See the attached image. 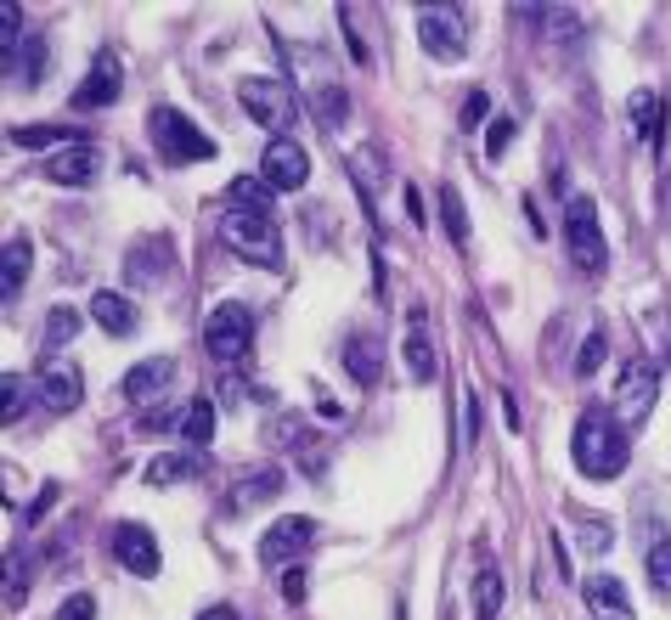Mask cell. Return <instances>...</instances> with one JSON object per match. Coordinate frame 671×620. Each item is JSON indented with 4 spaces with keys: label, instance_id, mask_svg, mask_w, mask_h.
Here are the masks:
<instances>
[{
    "label": "cell",
    "instance_id": "6da1fadb",
    "mask_svg": "<svg viewBox=\"0 0 671 620\" xmlns=\"http://www.w3.org/2000/svg\"><path fill=\"white\" fill-rule=\"evenodd\" d=\"M570 457L587 480H615V474L627 468L632 446H627V435H620V423L609 412H582L575 417V435H570Z\"/></svg>",
    "mask_w": 671,
    "mask_h": 620
},
{
    "label": "cell",
    "instance_id": "7a4b0ae2",
    "mask_svg": "<svg viewBox=\"0 0 671 620\" xmlns=\"http://www.w3.org/2000/svg\"><path fill=\"white\" fill-rule=\"evenodd\" d=\"M237 102H243V113L255 124H266L271 135H288V124L300 119V102H294V90H288V79H271V74L237 79Z\"/></svg>",
    "mask_w": 671,
    "mask_h": 620
},
{
    "label": "cell",
    "instance_id": "3957f363",
    "mask_svg": "<svg viewBox=\"0 0 671 620\" xmlns=\"http://www.w3.org/2000/svg\"><path fill=\"white\" fill-rule=\"evenodd\" d=\"M220 237H226V243L243 254V260H255L260 271H282V231H277L271 215L231 209V215L220 220Z\"/></svg>",
    "mask_w": 671,
    "mask_h": 620
},
{
    "label": "cell",
    "instance_id": "277c9868",
    "mask_svg": "<svg viewBox=\"0 0 671 620\" xmlns=\"http://www.w3.org/2000/svg\"><path fill=\"white\" fill-rule=\"evenodd\" d=\"M148 135H153V148L164 164H192V159H215V141L192 124L186 113L175 108H153L148 113Z\"/></svg>",
    "mask_w": 671,
    "mask_h": 620
},
{
    "label": "cell",
    "instance_id": "5b68a950",
    "mask_svg": "<svg viewBox=\"0 0 671 620\" xmlns=\"http://www.w3.org/2000/svg\"><path fill=\"white\" fill-rule=\"evenodd\" d=\"M249 345H255V311H249L243 300L215 305L209 322H204V350H209L215 361H243Z\"/></svg>",
    "mask_w": 671,
    "mask_h": 620
},
{
    "label": "cell",
    "instance_id": "8992f818",
    "mask_svg": "<svg viewBox=\"0 0 671 620\" xmlns=\"http://www.w3.org/2000/svg\"><path fill=\"white\" fill-rule=\"evenodd\" d=\"M564 249H570V260L582 265V271H604L609 249H604L598 204L593 198H570V209H564Z\"/></svg>",
    "mask_w": 671,
    "mask_h": 620
},
{
    "label": "cell",
    "instance_id": "52a82bcc",
    "mask_svg": "<svg viewBox=\"0 0 671 620\" xmlns=\"http://www.w3.org/2000/svg\"><path fill=\"white\" fill-rule=\"evenodd\" d=\"M660 401V367L649 356H632L620 367V384H615V417L620 423H643Z\"/></svg>",
    "mask_w": 671,
    "mask_h": 620
},
{
    "label": "cell",
    "instance_id": "ba28073f",
    "mask_svg": "<svg viewBox=\"0 0 671 620\" xmlns=\"http://www.w3.org/2000/svg\"><path fill=\"white\" fill-rule=\"evenodd\" d=\"M418 45L435 63H457L468 52V29H463V12L452 7H423L418 12Z\"/></svg>",
    "mask_w": 671,
    "mask_h": 620
},
{
    "label": "cell",
    "instance_id": "9c48e42d",
    "mask_svg": "<svg viewBox=\"0 0 671 620\" xmlns=\"http://www.w3.org/2000/svg\"><path fill=\"white\" fill-rule=\"evenodd\" d=\"M305 547H316V519H305V513H282L271 531L260 536V564L282 569V564H294Z\"/></svg>",
    "mask_w": 671,
    "mask_h": 620
},
{
    "label": "cell",
    "instance_id": "30bf717a",
    "mask_svg": "<svg viewBox=\"0 0 671 620\" xmlns=\"http://www.w3.org/2000/svg\"><path fill=\"white\" fill-rule=\"evenodd\" d=\"M260 170H266V181L277 186V193H300V186L311 181V159H305V148L294 135H271Z\"/></svg>",
    "mask_w": 671,
    "mask_h": 620
},
{
    "label": "cell",
    "instance_id": "8fae6325",
    "mask_svg": "<svg viewBox=\"0 0 671 620\" xmlns=\"http://www.w3.org/2000/svg\"><path fill=\"white\" fill-rule=\"evenodd\" d=\"M34 395H40V406H45V412L68 417V412L79 406V395H85V384H79V367L52 356V361H45V367L34 372Z\"/></svg>",
    "mask_w": 671,
    "mask_h": 620
},
{
    "label": "cell",
    "instance_id": "7c38bea8",
    "mask_svg": "<svg viewBox=\"0 0 671 620\" xmlns=\"http://www.w3.org/2000/svg\"><path fill=\"white\" fill-rule=\"evenodd\" d=\"M119 90H125L119 57H113V52H96V57H90V74H85V85L74 90V113H90V108H113V102H119Z\"/></svg>",
    "mask_w": 671,
    "mask_h": 620
},
{
    "label": "cell",
    "instance_id": "4fadbf2b",
    "mask_svg": "<svg viewBox=\"0 0 671 620\" xmlns=\"http://www.w3.org/2000/svg\"><path fill=\"white\" fill-rule=\"evenodd\" d=\"M113 558L130 569V576H159V542H153V531H141V524H119L113 531Z\"/></svg>",
    "mask_w": 671,
    "mask_h": 620
},
{
    "label": "cell",
    "instance_id": "5bb4252c",
    "mask_svg": "<svg viewBox=\"0 0 671 620\" xmlns=\"http://www.w3.org/2000/svg\"><path fill=\"white\" fill-rule=\"evenodd\" d=\"M582 598H587L593 620H632V598H627V587H620L615 576H587Z\"/></svg>",
    "mask_w": 671,
    "mask_h": 620
},
{
    "label": "cell",
    "instance_id": "9a60e30c",
    "mask_svg": "<svg viewBox=\"0 0 671 620\" xmlns=\"http://www.w3.org/2000/svg\"><path fill=\"white\" fill-rule=\"evenodd\" d=\"M96 170H102V153H96L90 141H79V148H63L52 164H45V175H52L57 186H90Z\"/></svg>",
    "mask_w": 671,
    "mask_h": 620
},
{
    "label": "cell",
    "instance_id": "2e32d148",
    "mask_svg": "<svg viewBox=\"0 0 671 620\" xmlns=\"http://www.w3.org/2000/svg\"><path fill=\"white\" fill-rule=\"evenodd\" d=\"M175 372H181V367H175L170 356L141 361V367H130V372H125V395H130V401H159V395L175 384Z\"/></svg>",
    "mask_w": 671,
    "mask_h": 620
},
{
    "label": "cell",
    "instance_id": "e0dca14e",
    "mask_svg": "<svg viewBox=\"0 0 671 620\" xmlns=\"http://www.w3.org/2000/svg\"><path fill=\"white\" fill-rule=\"evenodd\" d=\"M90 322L102 327V333H113V339H130V333L141 327V311L125 300V294H113V289H102L90 300Z\"/></svg>",
    "mask_w": 671,
    "mask_h": 620
},
{
    "label": "cell",
    "instance_id": "ac0fdd59",
    "mask_svg": "<svg viewBox=\"0 0 671 620\" xmlns=\"http://www.w3.org/2000/svg\"><path fill=\"white\" fill-rule=\"evenodd\" d=\"M627 119H632V135L649 141V148H660V130H665V102H660V90H632L627 97Z\"/></svg>",
    "mask_w": 671,
    "mask_h": 620
},
{
    "label": "cell",
    "instance_id": "d6986e66",
    "mask_svg": "<svg viewBox=\"0 0 671 620\" xmlns=\"http://www.w3.org/2000/svg\"><path fill=\"white\" fill-rule=\"evenodd\" d=\"M29 254H34V243H29L23 231L7 243V254H0V300H7V305H12V294L29 282Z\"/></svg>",
    "mask_w": 671,
    "mask_h": 620
},
{
    "label": "cell",
    "instance_id": "ffe728a7",
    "mask_svg": "<svg viewBox=\"0 0 671 620\" xmlns=\"http://www.w3.org/2000/svg\"><path fill=\"white\" fill-rule=\"evenodd\" d=\"M164 254H170V243H164V237H153V243H136V249H130L125 271H130V282H136V289H153V282L164 276Z\"/></svg>",
    "mask_w": 671,
    "mask_h": 620
},
{
    "label": "cell",
    "instance_id": "44dd1931",
    "mask_svg": "<svg viewBox=\"0 0 671 620\" xmlns=\"http://www.w3.org/2000/svg\"><path fill=\"white\" fill-rule=\"evenodd\" d=\"M175 435L186 440V452H204L215 440V406L209 401H192L181 417H175Z\"/></svg>",
    "mask_w": 671,
    "mask_h": 620
},
{
    "label": "cell",
    "instance_id": "7402d4cb",
    "mask_svg": "<svg viewBox=\"0 0 671 620\" xmlns=\"http://www.w3.org/2000/svg\"><path fill=\"white\" fill-rule=\"evenodd\" d=\"M271 193H277V186L266 175H237L226 186V204L231 209H249V215H271Z\"/></svg>",
    "mask_w": 671,
    "mask_h": 620
},
{
    "label": "cell",
    "instance_id": "603a6c76",
    "mask_svg": "<svg viewBox=\"0 0 671 620\" xmlns=\"http://www.w3.org/2000/svg\"><path fill=\"white\" fill-rule=\"evenodd\" d=\"M407 367H412V378H418V384H429V378H435L441 367H435V339H429V327H423V316L407 327Z\"/></svg>",
    "mask_w": 671,
    "mask_h": 620
},
{
    "label": "cell",
    "instance_id": "cb8c5ba5",
    "mask_svg": "<svg viewBox=\"0 0 671 620\" xmlns=\"http://www.w3.org/2000/svg\"><path fill=\"white\" fill-rule=\"evenodd\" d=\"M68 141H74V148H79V130L74 124H18L12 130V148H68Z\"/></svg>",
    "mask_w": 671,
    "mask_h": 620
},
{
    "label": "cell",
    "instance_id": "d4e9b609",
    "mask_svg": "<svg viewBox=\"0 0 671 620\" xmlns=\"http://www.w3.org/2000/svg\"><path fill=\"white\" fill-rule=\"evenodd\" d=\"M186 474H198V452H175V457H153L141 480L148 486H170V480H186Z\"/></svg>",
    "mask_w": 671,
    "mask_h": 620
},
{
    "label": "cell",
    "instance_id": "484cf974",
    "mask_svg": "<svg viewBox=\"0 0 671 620\" xmlns=\"http://www.w3.org/2000/svg\"><path fill=\"white\" fill-rule=\"evenodd\" d=\"M345 367H350V378L367 390V384H378V345L372 339H350L345 345Z\"/></svg>",
    "mask_w": 671,
    "mask_h": 620
},
{
    "label": "cell",
    "instance_id": "4316f807",
    "mask_svg": "<svg viewBox=\"0 0 671 620\" xmlns=\"http://www.w3.org/2000/svg\"><path fill=\"white\" fill-rule=\"evenodd\" d=\"M474 614L479 620L502 614V576H497V569H479V576H474Z\"/></svg>",
    "mask_w": 671,
    "mask_h": 620
},
{
    "label": "cell",
    "instance_id": "83f0119b",
    "mask_svg": "<svg viewBox=\"0 0 671 620\" xmlns=\"http://www.w3.org/2000/svg\"><path fill=\"white\" fill-rule=\"evenodd\" d=\"M441 215H446V237L463 249V243H468V209H463V193H457V186H441Z\"/></svg>",
    "mask_w": 671,
    "mask_h": 620
},
{
    "label": "cell",
    "instance_id": "f1b7e54d",
    "mask_svg": "<svg viewBox=\"0 0 671 620\" xmlns=\"http://www.w3.org/2000/svg\"><path fill=\"white\" fill-rule=\"evenodd\" d=\"M23 412H29V378L7 372V378H0V417H7V423H18Z\"/></svg>",
    "mask_w": 671,
    "mask_h": 620
},
{
    "label": "cell",
    "instance_id": "f546056e",
    "mask_svg": "<svg viewBox=\"0 0 671 620\" xmlns=\"http://www.w3.org/2000/svg\"><path fill=\"white\" fill-rule=\"evenodd\" d=\"M277 486H282V474H277V468H260V474H249V491L231 497V508H255V502L277 497Z\"/></svg>",
    "mask_w": 671,
    "mask_h": 620
},
{
    "label": "cell",
    "instance_id": "4dcf8cb0",
    "mask_svg": "<svg viewBox=\"0 0 671 620\" xmlns=\"http://www.w3.org/2000/svg\"><path fill=\"white\" fill-rule=\"evenodd\" d=\"M18 29H23V12L7 0V7H0V52H7V79H12V52L29 40V34H18Z\"/></svg>",
    "mask_w": 671,
    "mask_h": 620
},
{
    "label": "cell",
    "instance_id": "1f68e13d",
    "mask_svg": "<svg viewBox=\"0 0 671 620\" xmlns=\"http://www.w3.org/2000/svg\"><path fill=\"white\" fill-rule=\"evenodd\" d=\"M18 79H23L29 90L45 79V34H29V40H23V74H18Z\"/></svg>",
    "mask_w": 671,
    "mask_h": 620
},
{
    "label": "cell",
    "instance_id": "d6a6232c",
    "mask_svg": "<svg viewBox=\"0 0 671 620\" xmlns=\"http://www.w3.org/2000/svg\"><path fill=\"white\" fill-rule=\"evenodd\" d=\"M649 581H654V592L671 598V536H660V542L649 547Z\"/></svg>",
    "mask_w": 671,
    "mask_h": 620
},
{
    "label": "cell",
    "instance_id": "836d02e7",
    "mask_svg": "<svg viewBox=\"0 0 671 620\" xmlns=\"http://www.w3.org/2000/svg\"><path fill=\"white\" fill-rule=\"evenodd\" d=\"M604 361H609V339H604V333H587V339H582V356H575V372L593 378Z\"/></svg>",
    "mask_w": 671,
    "mask_h": 620
},
{
    "label": "cell",
    "instance_id": "e575fe53",
    "mask_svg": "<svg viewBox=\"0 0 671 620\" xmlns=\"http://www.w3.org/2000/svg\"><path fill=\"white\" fill-rule=\"evenodd\" d=\"M513 135H519V124H513L508 113H497V119H491V130H486V159H491V164L513 148Z\"/></svg>",
    "mask_w": 671,
    "mask_h": 620
},
{
    "label": "cell",
    "instance_id": "d590c367",
    "mask_svg": "<svg viewBox=\"0 0 671 620\" xmlns=\"http://www.w3.org/2000/svg\"><path fill=\"white\" fill-rule=\"evenodd\" d=\"M74 333H79V316H74V311H52V316H45V350L68 345Z\"/></svg>",
    "mask_w": 671,
    "mask_h": 620
},
{
    "label": "cell",
    "instance_id": "8d00e7d4",
    "mask_svg": "<svg viewBox=\"0 0 671 620\" xmlns=\"http://www.w3.org/2000/svg\"><path fill=\"white\" fill-rule=\"evenodd\" d=\"M23 592H29V564L12 553V558H7V603L18 609V603H23Z\"/></svg>",
    "mask_w": 671,
    "mask_h": 620
},
{
    "label": "cell",
    "instance_id": "74e56055",
    "mask_svg": "<svg viewBox=\"0 0 671 620\" xmlns=\"http://www.w3.org/2000/svg\"><path fill=\"white\" fill-rule=\"evenodd\" d=\"M57 620H96V598H90V592H74V598L57 609Z\"/></svg>",
    "mask_w": 671,
    "mask_h": 620
},
{
    "label": "cell",
    "instance_id": "f35d334b",
    "mask_svg": "<svg viewBox=\"0 0 671 620\" xmlns=\"http://www.w3.org/2000/svg\"><path fill=\"white\" fill-rule=\"evenodd\" d=\"M339 23H345V40H350V57H356V68H367V63H372V52H367V40L350 29V7L339 12Z\"/></svg>",
    "mask_w": 671,
    "mask_h": 620
},
{
    "label": "cell",
    "instance_id": "ab89813d",
    "mask_svg": "<svg viewBox=\"0 0 671 620\" xmlns=\"http://www.w3.org/2000/svg\"><path fill=\"white\" fill-rule=\"evenodd\" d=\"M282 592H288V603H305V569L300 564L282 569Z\"/></svg>",
    "mask_w": 671,
    "mask_h": 620
},
{
    "label": "cell",
    "instance_id": "60d3db41",
    "mask_svg": "<svg viewBox=\"0 0 671 620\" xmlns=\"http://www.w3.org/2000/svg\"><path fill=\"white\" fill-rule=\"evenodd\" d=\"M615 542V531H609V524L598 519V524H582V547H593V553H604Z\"/></svg>",
    "mask_w": 671,
    "mask_h": 620
},
{
    "label": "cell",
    "instance_id": "b9f144b4",
    "mask_svg": "<svg viewBox=\"0 0 671 620\" xmlns=\"http://www.w3.org/2000/svg\"><path fill=\"white\" fill-rule=\"evenodd\" d=\"M486 113H491V102H486V90H474V97L463 102V130H474V124L486 119Z\"/></svg>",
    "mask_w": 671,
    "mask_h": 620
},
{
    "label": "cell",
    "instance_id": "7bdbcfd3",
    "mask_svg": "<svg viewBox=\"0 0 671 620\" xmlns=\"http://www.w3.org/2000/svg\"><path fill=\"white\" fill-rule=\"evenodd\" d=\"M407 215H412V226L429 220V215H423V198H418V186H407Z\"/></svg>",
    "mask_w": 671,
    "mask_h": 620
},
{
    "label": "cell",
    "instance_id": "ee69618b",
    "mask_svg": "<svg viewBox=\"0 0 671 620\" xmlns=\"http://www.w3.org/2000/svg\"><path fill=\"white\" fill-rule=\"evenodd\" d=\"M198 620H237V609H226V603H215V609H204Z\"/></svg>",
    "mask_w": 671,
    "mask_h": 620
}]
</instances>
